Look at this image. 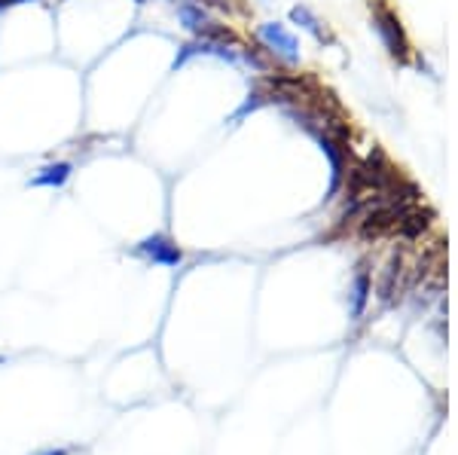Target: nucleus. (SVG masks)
Instances as JSON below:
<instances>
[{
    "label": "nucleus",
    "mask_w": 458,
    "mask_h": 455,
    "mask_svg": "<svg viewBox=\"0 0 458 455\" xmlns=\"http://www.w3.org/2000/svg\"><path fill=\"white\" fill-rule=\"evenodd\" d=\"M257 37H260L263 46L269 49L272 55L282 58V62H287V64H297L300 62V46H297L293 34L287 31L284 25H278V21H266V25H260Z\"/></svg>",
    "instance_id": "f257e3e1"
},
{
    "label": "nucleus",
    "mask_w": 458,
    "mask_h": 455,
    "mask_svg": "<svg viewBox=\"0 0 458 455\" xmlns=\"http://www.w3.org/2000/svg\"><path fill=\"white\" fill-rule=\"evenodd\" d=\"M177 19H181V25L196 37L224 34V28H220L217 21L202 10V4H196V0H181V4H177Z\"/></svg>",
    "instance_id": "f03ea898"
},
{
    "label": "nucleus",
    "mask_w": 458,
    "mask_h": 455,
    "mask_svg": "<svg viewBox=\"0 0 458 455\" xmlns=\"http://www.w3.org/2000/svg\"><path fill=\"white\" fill-rule=\"evenodd\" d=\"M138 254L147 257L150 263H159V266H181V260H183V254H181V248L174 245L168 236H147L141 245H138Z\"/></svg>",
    "instance_id": "7ed1b4c3"
},
{
    "label": "nucleus",
    "mask_w": 458,
    "mask_h": 455,
    "mask_svg": "<svg viewBox=\"0 0 458 455\" xmlns=\"http://www.w3.org/2000/svg\"><path fill=\"white\" fill-rule=\"evenodd\" d=\"M373 25L376 31H379V37L386 40L388 53L391 55H406V40H403V31H401V21H397V16L391 10H386V6H379L373 16Z\"/></svg>",
    "instance_id": "20e7f679"
},
{
    "label": "nucleus",
    "mask_w": 458,
    "mask_h": 455,
    "mask_svg": "<svg viewBox=\"0 0 458 455\" xmlns=\"http://www.w3.org/2000/svg\"><path fill=\"white\" fill-rule=\"evenodd\" d=\"M68 178H71V165L68 163H55V165L40 168V174H37L31 183H34V187H62Z\"/></svg>",
    "instance_id": "39448f33"
},
{
    "label": "nucleus",
    "mask_w": 458,
    "mask_h": 455,
    "mask_svg": "<svg viewBox=\"0 0 458 455\" xmlns=\"http://www.w3.org/2000/svg\"><path fill=\"white\" fill-rule=\"evenodd\" d=\"M291 19L297 21V25L306 28L309 34H315L318 40H327V31H324V28H321V21H318V19L312 16V13L306 10V6H293V10H291Z\"/></svg>",
    "instance_id": "423d86ee"
},
{
    "label": "nucleus",
    "mask_w": 458,
    "mask_h": 455,
    "mask_svg": "<svg viewBox=\"0 0 458 455\" xmlns=\"http://www.w3.org/2000/svg\"><path fill=\"white\" fill-rule=\"evenodd\" d=\"M364 299H367V275H358V282H354V312H360Z\"/></svg>",
    "instance_id": "0eeeda50"
},
{
    "label": "nucleus",
    "mask_w": 458,
    "mask_h": 455,
    "mask_svg": "<svg viewBox=\"0 0 458 455\" xmlns=\"http://www.w3.org/2000/svg\"><path fill=\"white\" fill-rule=\"evenodd\" d=\"M16 4H28V0H0V10H6V6H16Z\"/></svg>",
    "instance_id": "6e6552de"
},
{
    "label": "nucleus",
    "mask_w": 458,
    "mask_h": 455,
    "mask_svg": "<svg viewBox=\"0 0 458 455\" xmlns=\"http://www.w3.org/2000/svg\"><path fill=\"white\" fill-rule=\"evenodd\" d=\"M40 455H68V450H47V452H40Z\"/></svg>",
    "instance_id": "1a4fd4ad"
}]
</instances>
